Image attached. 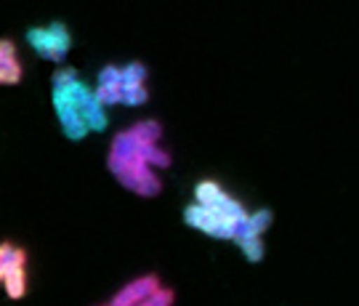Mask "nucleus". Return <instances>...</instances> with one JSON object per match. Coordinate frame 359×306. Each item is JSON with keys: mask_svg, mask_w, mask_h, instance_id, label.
<instances>
[{"mask_svg": "<svg viewBox=\"0 0 359 306\" xmlns=\"http://www.w3.org/2000/svg\"><path fill=\"white\" fill-rule=\"evenodd\" d=\"M160 139L163 126L157 120H139L112 139L107 168L120 187L149 200L163 192V179L157 176V171L170 166V152L160 147Z\"/></svg>", "mask_w": 359, "mask_h": 306, "instance_id": "obj_1", "label": "nucleus"}, {"mask_svg": "<svg viewBox=\"0 0 359 306\" xmlns=\"http://www.w3.org/2000/svg\"><path fill=\"white\" fill-rule=\"evenodd\" d=\"M90 99H93V88L86 80H80V75L72 67L53 72L51 104L53 112H56V120L62 126V133L69 141H83L90 133L88 126L83 123V109H86V104Z\"/></svg>", "mask_w": 359, "mask_h": 306, "instance_id": "obj_2", "label": "nucleus"}, {"mask_svg": "<svg viewBox=\"0 0 359 306\" xmlns=\"http://www.w3.org/2000/svg\"><path fill=\"white\" fill-rule=\"evenodd\" d=\"M25 40L40 59L53 64L65 62L69 48H72V35L62 22H53L48 27H29L25 32Z\"/></svg>", "mask_w": 359, "mask_h": 306, "instance_id": "obj_3", "label": "nucleus"}, {"mask_svg": "<svg viewBox=\"0 0 359 306\" xmlns=\"http://www.w3.org/2000/svg\"><path fill=\"white\" fill-rule=\"evenodd\" d=\"M194 203L208 208V211H213L218 216L231 218V221H237V224H243L245 216H248L245 205L240 203V200H234L229 192L213 179H203L194 184Z\"/></svg>", "mask_w": 359, "mask_h": 306, "instance_id": "obj_4", "label": "nucleus"}, {"mask_svg": "<svg viewBox=\"0 0 359 306\" xmlns=\"http://www.w3.org/2000/svg\"><path fill=\"white\" fill-rule=\"evenodd\" d=\"M184 224L197 232H203L208 237H213V240H226V243H234V237L240 232L237 221L218 216V213H213V211H208V208L197 203H189L184 208Z\"/></svg>", "mask_w": 359, "mask_h": 306, "instance_id": "obj_5", "label": "nucleus"}, {"mask_svg": "<svg viewBox=\"0 0 359 306\" xmlns=\"http://www.w3.org/2000/svg\"><path fill=\"white\" fill-rule=\"evenodd\" d=\"M3 261V291L11 301H22L27 295V253L11 243H0Z\"/></svg>", "mask_w": 359, "mask_h": 306, "instance_id": "obj_6", "label": "nucleus"}, {"mask_svg": "<svg viewBox=\"0 0 359 306\" xmlns=\"http://www.w3.org/2000/svg\"><path fill=\"white\" fill-rule=\"evenodd\" d=\"M163 285L157 274H142L136 280H130L128 285H123L115 293V298L109 301V306H139L142 301H147L152 293H157Z\"/></svg>", "mask_w": 359, "mask_h": 306, "instance_id": "obj_7", "label": "nucleus"}, {"mask_svg": "<svg viewBox=\"0 0 359 306\" xmlns=\"http://www.w3.org/2000/svg\"><path fill=\"white\" fill-rule=\"evenodd\" d=\"M93 99L102 104L104 109L123 102V77H120V67H115V64L102 67V72L96 77V86H93Z\"/></svg>", "mask_w": 359, "mask_h": 306, "instance_id": "obj_8", "label": "nucleus"}, {"mask_svg": "<svg viewBox=\"0 0 359 306\" xmlns=\"http://www.w3.org/2000/svg\"><path fill=\"white\" fill-rule=\"evenodd\" d=\"M271 221H274V213H271L269 208H258V211L245 216V221L240 224L237 237H264V232L271 227ZM237 237H234V240H237Z\"/></svg>", "mask_w": 359, "mask_h": 306, "instance_id": "obj_9", "label": "nucleus"}, {"mask_svg": "<svg viewBox=\"0 0 359 306\" xmlns=\"http://www.w3.org/2000/svg\"><path fill=\"white\" fill-rule=\"evenodd\" d=\"M83 123L88 126L90 133H104L107 126H109V117H107V109L96 99H90L83 109Z\"/></svg>", "mask_w": 359, "mask_h": 306, "instance_id": "obj_10", "label": "nucleus"}, {"mask_svg": "<svg viewBox=\"0 0 359 306\" xmlns=\"http://www.w3.org/2000/svg\"><path fill=\"white\" fill-rule=\"evenodd\" d=\"M120 77H123V91L144 88L147 77H149V69L142 62H128L126 67H120Z\"/></svg>", "mask_w": 359, "mask_h": 306, "instance_id": "obj_11", "label": "nucleus"}, {"mask_svg": "<svg viewBox=\"0 0 359 306\" xmlns=\"http://www.w3.org/2000/svg\"><path fill=\"white\" fill-rule=\"evenodd\" d=\"M234 243H237V248L243 251V255L250 261V264H261V261H264V255H266V245H264L261 237H237Z\"/></svg>", "mask_w": 359, "mask_h": 306, "instance_id": "obj_12", "label": "nucleus"}, {"mask_svg": "<svg viewBox=\"0 0 359 306\" xmlns=\"http://www.w3.org/2000/svg\"><path fill=\"white\" fill-rule=\"evenodd\" d=\"M149 102V91H147V86L144 88H130V91H123V107H144V104Z\"/></svg>", "mask_w": 359, "mask_h": 306, "instance_id": "obj_13", "label": "nucleus"}, {"mask_svg": "<svg viewBox=\"0 0 359 306\" xmlns=\"http://www.w3.org/2000/svg\"><path fill=\"white\" fill-rule=\"evenodd\" d=\"M11 64H19L16 43L8 38H0V67H11Z\"/></svg>", "mask_w": 359, "mask_h": 306, "instance_id": "obj_14", "label": "nucleus"}, {"mask_svg": "<svg viewBox=\"0 0 359 306\" xmlns=\"http://www.w3.org/2000/svg\"><path fill=\"white\" fill-rule=\"evenodd\" d=\"M173 301H176V293H173L170 288H160L157 293H152L139 306H173Z\"/></svg>", "mask_w": 359, "mask_h": 306, "instance_id": "obj_15", "label": "nucleus"}, {"mask_svg": "<svg viewBox=\"0 0 359 306\" xmlns=\"http://www.w3.org/2000/svg\"><path fill=\"white\" fill-rule=\"evenodd\" d=\"M16 83H22V62L0 67V86H16Z\"/></svg>", "mask_w": 359, "mask_h": 306, "instance_id": "obj_16", "label": "nucleus"}, {"mask_svg": "<svg viewBox=\"0 0 359 306\" xmlns=\"http://www.w3.org/2000/svg\"><path fill=\"white\" fill-rule=\"evenodd\" d=\"M0 288H3V261H0Z\"/></svg>", "mask_w": 359, "mask_h": 306, "instance_id": "obj_17", "label": "nucleus"}, {"mask_svg": "<svg viewBox=\"0 0 359 306\" xmlns=\"http://www.w3.org/2000/svg\"><path fill=\"white\" fill-rule=\"evenodd\" d=\"M107 306H109V304H107Z\"/></svg>", "mask_w": 359, "mask_h": 306, "instance_id": "obj_18", "label": "nucleus"}]
</instances>
